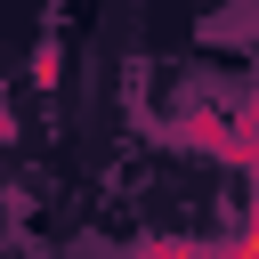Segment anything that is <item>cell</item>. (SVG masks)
I'll return each mask as SVG.
<instances>
[{"mask_svg":"<svg viewBox=\"0 0 259 259\" xmlns=\"http://www.w3.org/2000/svg\"><path fill=\"white\" fill-rule=\"evenodd\" d=\"M138 259H251L243 243H227V251H194V243H146Z\"/></svg>","mask_w":259,"mask_h":259,"instance_id":"obj_1","label":"cell"},{"mask_svg":"<svg viewBox=\"0 0 259 259\" xmlns=\"http://www.w3.org/2000/svg\"><path fill=\"white\" fill-rule=\"evenodd\" d=\"M243 251L259 259V194H251V227H243Z\"/></svg>","mask_w":259,"mask_h":259,"instance_id":"obj_2","label":"cell"},{"mask_svg":"<svg viewBox=\"0 0 259 259\" xmlns=\"http://www.w3.org/2000/svg\"><path fill=\"white\" fill-rule=\"evenodd\" d=\"M243 121H259V89H251V113H243Z\"/></svg>","mask_w":259,"mask_h":259,"instance_id":"obj_3","label":"cell"}]
</instances>
